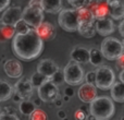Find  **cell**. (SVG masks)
<instances>
[{
    "mask_svg": "<svg viewBox=\"0 0 124 120\" xmlns=\"http://www.w3.org/2000/svg\"><path fill=\"white\" fill-rule=\"evenodd\" d=\"M41 8L44 12L58 13L62 10V0H41Z\"/></svg>",
    "mask_w": 124,
    "mask_h": 120,
    "instance_id": "cell-20",
    "label": "cell"
},
{
    "mask_svg": "<svg viewBox=\"0 0 124 120\" xmlns=\"http://www.w3.org/2000/svg\"><path fill=\"white\" fill-rule=\"evenodd\" d=\"M50 81L52 82V83H54L56 85H60L64 82V74L63 72L59 69L58 71H57L56 73H54V75H52L51 77H50Z\"/></svg>",
    "mask_w": 124,
    "mask_h": 120,
    "instance_id": "cell-29",
    "label": "cell"
},
{
    "mask_svg": "<svg viewBox=\"0 0 124 120\" xmlns=\"http://www.w3.org/2000/svg\"><path fill=\"white\" fill-rule=\"evenodd\" d=\"M64 74V82L69 85H79L83 83L85 80V73H84L83 68L81 67V63L76 61H69L66 66L63 69Z\"/></svg>",
    "mask_w": 124,
    "mask_h": 120,
    "instance_id": "cell-5",
    "label": "cell"
},
{
    "mask_svg": "<svg viewBox=\"0 0 124 120\" xmlns=\"http://www.w3.org/2000/svg\"><path fill=\"white\" fill-rule=\"evenodd\" d=\"M87 116H88V114H86L85 111L81 110L79 108L75 111V114H74L75 120H87Z\"/></svg>",
    "mask_w": 124,
    "mask_h": 120,
    "instance_id": "cell-32",
    "label": "cell"
},
{
    "mask_svg": "<svg viewBox=\"0 0 124 120\" xmlns=\"http://www.w3.org/2000/svg\"><path fill=\"white\" fill-rule=\"evenodd\" d=\"M77 96L79 101L83 102L84 104H90L97 97V86L95 84H89L85 82L79 86L77 91Z\"/></svg>",
    "mask_w": 124,
    "mask_h": 120,
    "instance_id": "cell-13",
    "label": "cell"
},
{
    "mask_svg": "<svg viewBox=\"0 0 124 120\" xmlns=\"http://www.w3.org/2000/svg\"><path fill=\"white\" fill-rule=\"evenodd\" d=\"M28 26L30 25H28L23 19L19 20V21L16 22V24L14 25L15 33H16V34H25V33L28 32V30H30Z\"/></svg>",
    "mask_w": 124,
    "mask_h": 120,
    "instance_id": "cell-27",
    "label": "cell"
},
{
    "mask_svg": "<svg viewBox=\"0 0 124 120\" xmlns=\"http://www.w3.org/2000/svg\"><path fill=\"white\" fill-rule=\"evenodd\" d=\"M15 28L12 25H6V24H0V42L4 43L14 37Z\"/></svg>",
    "mask_w": 124,
    "mask_h": 120,
    "instance_id": "cell-23",
    "label": "cell"
},
{
    "mask_svg": "<svg viewBox=\"0 0 124 120\" xmlns=\"http://www.w3.org/2000/svg\"><path fill=\"white\" fill-rule=\"evenodd\" d=\"M58 117L62 120L63 118H65V117H66V112L64 111V110H59V111H58Z\"/></svg>",
    "mask_w": 124,
    "mask_h": 120,
    "instance_id": "cell-41",
    "label": "cell"
},
{
    "mask_svg": "<svg viewBox=\"0 0 124 120\" xmlns=\"http://www.w3.org/2000/svg\"><path fill=\"white\" fill-rule=\"evenodd\" d=\"M43 46L44 41L35 28H30L25 34H15L12 41L14 55L25 61L37 58L43 51Z\"/></svg>",
    "mask_w": 124,
    "mask_h": 120,
    "instance_id": "cell-1",
    "label": "cell"
},
{
    "mask_svg": "<svg viewBox=\"0 0 124 120\" xmlns=\"http://www.w3.org/2000/svg\"><path fill=\"white\" fill-rule=\"evenodd\" d=\"M16 111L17 110L15 109L14 107H12V106H6V107H3V109H2L1 112H4V114H11V115H16Z\"/></svg>",
    "mask_w": 124,
    "mask_h": 120,
    "instance_id": "cell-35",
    "label": "cell"
},
{
    "mask_svg": "<svg viewBox=\"0 0 124 120\" xmlns=\"http://www.w3.org/2000/svg\"><path fill=\"white\" fill-rule=\"evenodd\" d=\"M78 10V27L77 32L85 38H92L96 35L95 21L96 17L87 7H82Z\"/></svg>",
    "mask_w": 124,
    "mask_h": 120,
    "instance_id": "cell-3",
    "label": "cell"
},
{
    "mask_svg": "<svg viewBox=\"0 0 124 120\" xmlns=\"http://www.w3.org/2000/svg\"><path fill=\"white\" fill-rule=\"evenodd\" d=\"M3 70H4V72H6V74L8 75L9 77H12V79L21 77L22 73H23L22 64L20 63L16 59L7 60L3 64Z\"/></svg>",
    "mask_w": 124,
    "mask_h": 120,
    "instance_id": "cell-16",
    "label": "cell"
},
{
    "mask_svg": "<svg viewBox=\"0 0 124 120\" xmlns=\"http://www.w3.org/2000/svg\"><path fill=\"white\" fill-rule=\"evenodd\" d=\"M22 19L33 28H36L44 21V10L39 7L28 4L22 12Z\"/></svg>",
    "mask_w": 124,
    "mask_h": 120,
    "instance_id": "cell-9",
    "label": "cell"
},
{
    "mask_svg": "<svg viewBox=\"0 0 124 120\" xmlns=\"http://www.w3.org/2000/svg\"><path fill=\"white\" fill-rule=\"evenodd\" d=\"M33 91H34V86H33L32 82L30 79H26V77H21L14 84V92L21 97L22 101L31 99Z\"/></svg>",
    "mask_w": 124,
    "mask_h": 120,
    "instance_id": "cell-12",
    "label": "cell"
},
{
    "mask_svg": "<svg viewBox=\"0 0 124 120\" xmlns=\"http://www.w3.org/2000/svg\"><path fill=\"white\" fill-rule=\"evenodd\" d=\"M19 109L22 115H24V116H30V115L36 109V106H35L34 102H31L30 99H24V101L20 102Z\"/></svg>",
    "mask_w": 124,
    "mask_h": 120,
    "instance_id": "cell-25",
    "label": "cell"
},
{
    "mask_svg": "<svg viewBox=\"0 0 124 120\" xmlns=\"http://www.w3.org/2000/svg\"><path fill=\"white\" fill-rule=\"evenodd\" d=\"M122 43H123V46H124V37H123V41H122Z\"/></svg>",
    "mask_w": 124,
    "mask_h": 120,
    "instance_id": "cell-50",
    "label": "cell"
},
{
    "mask_svg": "<svg viewBox=\"0 0 124 120\" xmlns=\"http://www.w3.org/2000/svg\"><path fill=\"white\" fill-rule=\"evenodd\" d=\"M116 69H118L119 71H122L124 70V54L122 55L121 57H119L118 59L116 60Z\"/></svg>",
    "mask_w": 124,
    "mask_h": 120,
    "instance_id": "cell-34",
    "label": "cell"
},
{
    "mask_svg": "<svg viewBox=\"0 0 124 120\" xmlns=\"http://www.w3.org/2000/svg\"><path fill=\"white\" fill-rule=\"evenodd\" d=\"M37 94L39 98L45 103H54L59 97L58 85L52 83L49 79L37 87Z\"/></svg>",
    "mask_w": 124,
    "mask_h": 120,
    "instance_id": "cell-8",
    "label": "cell"
},
{
    "mask_svg": "<svg viewBox=\"0 0 124 120\" xmlns=\"http://www.w3.org/2000/svg\"><path fill=\"white\" fill-rule=\"evenodd\" d=\"M0 120H20L16 115H11V114H4V112H0Z\"/></svg>",
    "mask_w": 124,
    "mask_h": 120,
    "instance_id": "cell-33",
    "label": "cell"
},
{
    "mask_svg": "<svg viewBox=\"0 0 124 120\" xmlns=\"http://www.w3.org/2000/svg\"><path fill=\"white\" fill-rule=\"evenodd\" d=\"M111 98L118 103H124V83L122 82H114V84L110 88Z\"/></svg>",
    "mask_w": 124,
    "mask_h": 120,
    "instance_id": "cell-21",
    "label": "cell"
},
{
    "mask_svg": "<svg viewBox=\"0 0 124 120\" xmlns=\"http://www.w3.org/2000/svg\"><path fill=\"white\" fill-rule=\"evenodd\" d=\"M109 6V14L113 20L124 19V1L123 0H107Z\"/></svg>",
    "mask_w": 124,
    "mask_h": 120,
    "instance_id": "cell-18",
    "label": "cell"
},
{
    "mask_svg": "<svg viewBox=\"0 0 124 120\" xmlns=\"http://www.w3.org/2000/svg\"><path fill=\"white\" fill-rule=\"evenodd\" d=\"M89 111L97 120H109L116 114L113 99L107 96H97L89 105Z\"/></svg>",
    "mask_w": 124,
    "mask_h": 120,
    "instance_id": "cell-2",
    "label": "cell"
},
{
    "mask_svg": "<svg viewBox=\"0 0 124 120\" xmlns=\"http://www.w3.org/2000/svg\"><path fill=\"white\" fill-rule=\"evenodd\" d=\"M120 120H124V115H123V116H122V117H121V118H120Z\"/></svg>",
    "mask_w": 124,
    "mask_h": 120,
    "instance_id": "cell-48",
    "label": "cell"
},
{
    "mask_svg": "<svg viewBox=\"0 0 124 120\" xmlns=\"http://www.w3.org/2000/svg\"><path fill=\"white\" fill-rule=\"evenodd\" d=\"M103 57L102 52L100 49H97V48H90L89 49V62L95 67H99L103 63Z\"/></svg>",
    "mask_w": 124,
    "mask_h": 120,
    "instance_id": "cell-24",
    "label": "cell"
},
{
    "mask_svg": "<svg viewBox=\"0 0 124 120\" xmlns=\"http://www.w3.org/2000/svg\"><path fill=\"white\" fill-rule=\"evenodd\" d=\"M54 105H56L57 107H61V106H62V99L58 97V98H57L56 101L54 102Z\"/></svg>",
    "mask_w": 124,
    "mask_h": 120,
    "instance_id": "cell-42",
    "label": "cell"
},
{
    "mask_svg": "<svg viewBox=\"0 0 124 120\" xmlns=\"http://www.w3.org/2000/svg\"><path fill=\"white\" fill-rule=\"evenodd\" d=\"M87 120H97V119H96V117H95L94 115L89 114V115L87 116Z\"/></svg>",
    "mask_w": 124,
    "mask_h": 120,
    "instance_id": "cell-45",
    "label": "cell"
},
{
    "mask_svg": "<svg viewBox=\"0 0 124 120\" xmlns=\"http://www.w3.org/2000/svg\"><path fill=\"white\" fill-rule=\"evenodd\" d=\"M14 87L7 81L0 80V102H7L12 97Z\"/></svg>",
    "mask_w": 124,
    "mask_h": 120,
    "instance_id": "cell-22",
    "label": "cell"
},
{
    "mask_svg": "<svg viewBox=\"0 0 124 120\" xmlns=\"http://www.w3.org/2000/svg\"><path fill=\"white\" fill-rule=\"evenodd\" d=\"M86 7L92 11L96 19H102L110 15L107 0H88Z\"/></svg>",
    "mask_w": 124,
    "mask_h": 120,
    "instance_id": "cell-11",
    "label": "cell"
},
{
    "mask_svg": "<svg viewBox=\"0 0 124 120\" xmlns=\"http://www.w3.org/2000/svg\"><path fill=\"white\" fill-rule=\"evenodd\" d=\"M30 80H31V82H32V84H33L34 87H38L39 85H41L44 82H46L47 80H49V79H48L47 77H45V75H43L41 73L35 72V73H33L32 77H31Z\"/></svg>",
    "mask_w": 124,
    "mask_h": 120,
    "instance_id": "cell-26",
    "label": "cell"
},
{
    "mask_svg": "<svg viewBox=\"0 0 124 120\" xmlns=\"http://www.w3.org/2000/svg\"><path fill=\"white\" fill-rule=\"evenodd\" d=\"M59 25L66 32H76L78 27V10L73 9H62L59 12Z\"/></svg>",
    "mask_w": 124,
    "mask_h": 120,
    "instance_id": "cell-6",
    "label": "cell"
},
{
    "mask_svg": "<svg viewBox=\"0 0 124 120\" xmlns=\"http://www.w3.org/2000/svg\"><path fill=\"white\" fill-rule=\"evenodd\" d=\"M71 6H73V8L79 9L82 7H86L88 3V0H66Z\"/></svg>",
    "mask_w": 124,
    "mask_h": 120,
    "instance_id": "cell-30",
    "label": "cell"
},
{
    "mask_svg": "<svg viewBox=\"0 0 124 120\" xmlns=\"http://www.w3.org/2000/svg\"><path fill=\"white\" fill-rule=\"evenodd\" d=\"M28 4H30V6L39 7V8H41V0H31V1L28 2ZM41 9H43V8H41Z\"/></svg>",
    "mask_w": 124,
    "mask_h": 120,
    "instance_id": "cell-38",
    "label": "cell"
},
{
    "mask_svg": "<svg viewBox=\"0 0 124 120\" xmlns=\"http://www.w3.org/2000/svg\"><path fill=\"white\" fill-rule=\"evenodd\" d=\"M95 26H96L97 33L101 36H109L116 30V26H114L112 19H110L108 17H102V19H96Z\"/></svg>",
    "mask_w": 124,
    "mask_h": 120,
    "instance_id": "cell-14",
    "label": "cell"
},
{
    "mask_svg": "<svg viewBox=\"0 0 124 120\" xmlns=\"http://www.w3.org/2000/svg\"><path fill=\"white\" fill-rule=\"evenodd\" d=\"M0 111H1V110H0Z\"/></svg>",
    "mask_w": 124,
    "mask_h": 120,
    "instance_id": "cell-52",
    "label": "cell"
},
{
    "mask_svg": "<svg viewBox=\"0 0 124 120\" xmlns=\"http://www.w3.org/2000/svg\"><path fill=\"white\" fill-rule=\"evenodd\" d=\"M70 98H71V97L66 96V95H64V96H63V101H64V102H68V101H69V99H70Z\"/></svg>",
    "mask_w": 124,
    "mask_h": 120,
    "instance_id": "cell-47",
    "label": "cell"
},
{
    "mask_svg": "<svg viewBox=\"0 0 124 120\" xmlns=\"http://www.w3.org/2000/svg\"><path fill=\"white\" fill-rule=\"evenodd\" d=\"M116 82L114 71L109 66H99L96 70L95 85L100 90H110Z\"/></svg>",
    "mask_w": 124,
    "mask_h": 120,
    "instance_id": "cell-7",
    "label": "cell"
},
{
    "mask_svg": "<svg viewBox=\"0 0 124 120\" xmlns=\"http://www.w3.org/2000/svg\"><path fill=\"white\" fill-rule=\"evenodd\" d=\"M119 32H120L121 36L124 37V19H122V21L119 24Z\"/></svg>",
    "mask_w": 124,
    "mask_h": 120,
    "instance_id": "cell-39",
    "label": "cell"
},
{
    "mask_svg": "<svg viewBox=\"0 0 124 120\" xmlns=\"http://www.w3.org/2000/svg\"><path fill=\"white\" fill-rule=\"evenodd\" d=\"M123 1H124V0H123Z\"/></svg>",
    "mask_w": 124,
    "mask_h": 120,
    "instance_id": "cell-53",
    "label": "cell"
},
{
    "mask_svg": "<svg viewBox=\"0 0 124 120\" xmlns=\"http://www.w3.org/2000/svg\"><path fill=\"white\" fill-rule=\"evenodd\" d=\"M35 30L43 41H51L52 38L56 37V26L48 21H43Z\"/></svg>",
    "mask_w": 124,
    "mask_h": 120,
    "instance_id": "cell-15",
    "label": "cell"
},
{
    "mask_svg": "<svg viewBox=\"0 0 124 120\" xmlns=\"http://www.w3.org/2000/svg\"><path fill=\"white\" fill-rule=\"evenodd\" d=\"M11 0H0V12L4 11L9 6H10Z\"/></svg>",
    "mask_w": 124,
    "mask_h": 120,
    "instance_id": "cell-36",
    "label": "cell"
},
{
    "mask_svg": "<svg viewBox=\"0 0 124 120\" xmlns=\"http://www.w3.org/2000/svg\"><path fill=\"white\" fill-rule=\"evenodd\" d=\"M41 99L40 98H38V99H36V101H34V104H35V106H36V107H39V106L41 105Z\"/></svg>",
    "mask_w": 124,
    "mask_h": 120,
    "instance_id": "cell-44",
    "label": "cell"
},
{
    "mask_svg": "<svg viewBox=\"0 0 124 120\" xmlns=\"http://www.w3.org/2000/svg\"><path fill=\"white\" fill-rule=\"evenodd\" d=\"M85 82L89 84H95L96 82V71H89L85 74Z\"/></svg>",
    "mask_w": 124,
    "mask_h": 120,
    "instance_id": "cell-31",
    "label": "cell"
},
{
    "mask_svg": "<svg viewBox=\"0 0 124 120\" xmlns=\"http://www.w3.org/2000/svg\"><path fill=\"white\" fill-rule=\"evenodd\" d=\"M119 79H120V81L124 83V70L120 71V74H119Z\"/></svg>",
    "mask_w": 124,
    "mask_h": 120,
    "instance_id": "cell-43",
    "label": "cell"
},
{
    "mask_svg": "<svg viewBox=\"0 0 124 120\" xmlns=\"http://www.w3.org/2000/svg\"><path fill=\"white\" fill-rule=\"evenodd\" d=\"M62 120H69V119H68V118H66V117H65V118H63Z\"/></svg>",
    "mask_w": 124,
    "mask_h": 120,
    "instance_id": "cell-49",
    "label": "cell"
},
{
    "mask_svg": "<svg viewBox=\"0 0 124 120\" xmlns=\"http://www.w3.org/2000/svg\"><path fill=\"white\" fill-rule=\"evenodd\" d=\"M123 115H124V108H123Z\"/></svg>",
    "mask_w": 124,
    "mask_h": 120,
    "instance_id": "cell-51",
    "label": "cell"
},
{
    "mask_svg": "<svg viewBox=\"0 0 124 120\" xmlns=\"http://www.w3.org/2000/svg\"><path fill=\"white\" fill-rule=\"evenodd\" d=\"M100 50L106 59L113 61L124 54V46L122 41H119L116 37L106 36V38L101 43Z\"/></svg>",
    "mask_w": 124,
    "mask_h": 120,
    "instance_id": "cell-4",
    "label": "cell"
},
{
    "mask_svg": "<svg viewBox=\"0 0 124 120\" xmlns=\"http://www.w3.org/2000/svg\"><path fill=\"white\" fill-rule=\"evenodd\" d=\"M11 98H12L13 101L15 102V103H20V102H22V98H21V97H20L15 92L13 93V95H12V97H11Z\"/></svg>",
    "mask_w": 124,
    "mask_h": 120,
    "instance_id": "cell-40",
    "label": "cell"
},
{
    "mask_svg": "<svg viewBox=\"0 0 124 120\" xmlns=\"http://www.w3.org/2000/svg\"><path fill=\"white\" fill-rule=\"evenodd\" d=\"M59 70V67L54 60L51 59H43L39 61L37 66V72L41 73L43 75L47 77L48 79L52 77L57 71Z\"/></svg>",
    "mask_w": 124,
    "mask_h": 120,
    "instance_id": "cell-17",
    "label": "cell"
},
{
    "mask_svg": "<svg viewBox=\"0 0 124 120\" xmlns=\"http://www.w3.org/2000/svg\"><path fill=\"white\" fill-rule=\"evenodd\" d=\"M63 92H64V95H66V96H69V97L74 96V90H73V87H71V85L66 86Z\"/></svg>",
    "mask_w": 124,
    "mask_h": 120,
    "instance_id": "cell-37",
    "label": "cell"
},
{
    "mask_svg": "<svg viewBox=\"0 0 124 120\" xmlns=\"http://www.w3.org/2000/svg\"><path fill=\"white\" fill-rule=\"evenodd\" d=\"M22 12H23V10L20 6L8 7L0 17V24L14 26L16 22L22 19Z\"/></svg>",
    "mask_w": 124,
    "mask_h": 120,
    "instance_id": "cell-10",
    "label": "cell"
},
{
    "mask_svg": "<svg viewBox=\"0 0 124 120\" xmlns=\"http://www.w3.org/2000/svg\"><path fill=\"white\" fill-rule=\"evenodd\" d=\"M79 109H81V110H83V111H85L86 114H88V111H87V110H88V108L86 107V106H82V107H79Z\"/></svg>",
    "mask_w": 124,
    "mask_h": 120,
    "instance_id": "cell-46",
    "label": "cell"
},
{
    "mask_svg": "<svg viewBox=\"0 0 124 120\" xmlns=\"http://www.w3.org/2000/svg\"><path fill=\"white\" fill-rule=\"evenodd\" d=\"M70 58L73 61H76L81 64L89 62V49L84 46H75L70 54Z\"/></svg>",
    "mask_w": 124,
    "mask_h": 120,
    "instance_id": "cell-19",
    "label": "cell"
},
{
    "mask_svg": "<svg viewBox=\"0 0 124 120\" xmlns=\"http://www.w3.org/2000/svg\"><path fill=\"white\" fill-rule=\"evenodd\" d=\"M30 120H47V114L40 108H36L30 115Z\"/></svg>",
    "mask_w": 124,
    "mask_h": 120,
    "instance_id": "cell-28",
    "label": "cell"
}]
</instances>
